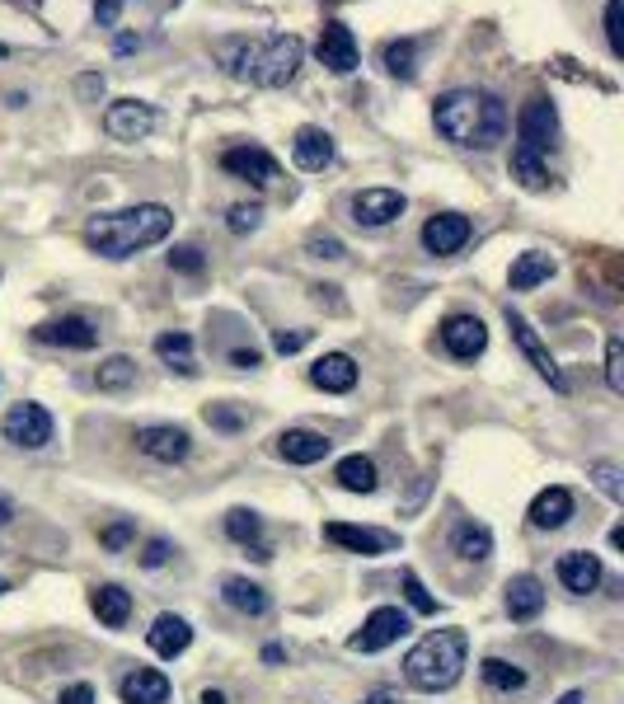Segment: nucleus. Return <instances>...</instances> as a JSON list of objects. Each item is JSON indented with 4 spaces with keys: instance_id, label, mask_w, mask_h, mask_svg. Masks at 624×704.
<instances>
[{
    "instance_id": "79ce46f5",
    "label": "nucleus",
    "mask_w": 624,
    "mask_h": 704,
    "mask_svg": "<svg viewBox=\"0 0 624 704\" xmlns=\"http://www.w3.org/2000/svg\"><path fill=\"white\" fill-rule=\"evenodd\" d=\"M620 10H624V0H606V43H610L615 57L624 52V43H620Z\"/></svg>"
},
{
    "instance_id": "7c9ffc66",
    "label": "nucleus",
    "mask_w": 624,
    "mask_h": 704,
    "mask_svg": "<svg viewBox=\"0 0 624 704\" xmlns=\"http://www.w3.org/2000/svg\"><path fill=\"white\" fill-rule=\"evenodd\" d=\"M334 479H338V489H348V493H376V460L371 456H343L334 465Z\"/></svg>"
},
{
    "instance_id": "864d4df0",
    "label": "nucleus",
    "mask_w": 624,
    "mask_h": 704,
    "mask_svg": "<svg viewBox=\"0 0 624 704\" xmlns=\"http://www.w3.org/2000/svg\"><path fill=\"white\" fill-rule=\"evenodd\" d=\"M10 521H15V503L0 493V526H10Z\"/></svg>"
},
{
    "instance_id": "4d7b16f0",
    "label": "nucleus",
    "mask_w": 624,
    "mask_h": 704,
    "mask_svg": "<svg viewBox=\"0 0 624 704\" xmlns=\"http://www.w3.org/2000/svg\"><path fill=\"white\" fill-rule=\"evenodd\" d=\"M5 592H10V582H5V578H0V597H5Z\"/></svg>"
},
{
    "instance_id": "9b49d317",
    "label": "nucleus",
    "mask_w": 624,
    "mask_h": 704,
    "mask_svg": "<svg viewBox=\"0 0 624 704\" xmlns=\"http://www.w3.org/2000/svg\"><path fill=\"white\" fill-rule=\"evenodd\" d=\"M315 57H320L334 76H352L357 71V62H362V47H357V38H352L348 24H338V19H329L320 29V43H315Z\"/></svg>"
},
{
    "instance_id": "20e7f679",
    "label": "nucleus",
    "mask_w": 624,
    "mask_h": 704,
    "mask_svg": "<svg viewBox=\"0 0 624 704\" xmlns=\"http://www.w3.org/2000/svg\"><path fill=\"white\" fill-rule=\"evenodd\" d=\"M465 658H470V639H465V629H432L427 639H418L409 648V658H404V676H409L413 690L437 695V690H451L460 681Z\"/></svg>"
},
{
    "instance_id": "f03ea898",
    "label": "nucleus",
    "mask_w": 624,
    "mask_h": 704,
    "mask_svg": "<svg viewBox=\"0 0 624 704\" xmlns=\"http://www.w3.org/2000/svg\"><path fill=\"white\" fill-rule=\"evenodd\" d=\"M169 230H174V212L165 202H137V207H122V212H104L85 226V245L104 259H132L141 249L160 245Z\"/></svg>"
},
{
    "instance_id": "603ef678",
    "label": "nucleus",
    "mask_w": 624,
    "mask_h": 704,
    "mask_svg": "<svg viewBox=\"0 0 624 704\" xmlns=\"http://www.w3.org/2000/svg\"><path fill=\"white\" fill-rule=\"evenodd\" d=\"M80 99H99V94H104V76H80Z\"/></svg>"
},
{
    "instance_id": "72a5a7b5",
    "label": "nucleus",
    "mask_w": 624,
    "mask_h": 704,
    "mask_svg": "<svg viewBox=\"0 0 624 704\" xmlns=\"http://www.w3.org/2000/svg\"><path fill=\"white\" fill-rule=\"evenodd\" d=\"M512 179H517L526 193H545V188H549V169H545V160H540V155L512 146Z\"/></svg>"
},
{
    "instance_id": "de8ad7c7",
    "label": "nucleus",
    "mask_w": 624,
    "mask_h": 704,
    "mask_svg": "<svg viewBox=\"0 0 624 704\" xmlns=\"http://www.w3.org/2000/svg\"><path fill=\"white\" fill-rule=\"evenodd\" d=\"M230 367H240V371L263 367V352L259 348H235V352H230Z\"/></svg>"
},
{
    "instance_id": "37998d69",
    "label": "nucleus",
    "mask_w": 624,
    "mask_h": 704,
    "mask_svg": "<svg viewBox=\"0 0 624 704\" xmlns=\"http://www.w3.org/2000/svg\"><path fill=\"white\" fill-rule=\"evenodd\" d=\"M310 254L315 259H348V249L338 235H310Z\"/></svg>"
},
{
    "instance_id": "13d9d810",
    "label": "nucleus",
    "mask_w": 624,
    "mask_h": 704,
    "mask_svg": "<svg viewBox=\"0 0 624 704\" xmlns=\"http://www.w3.org/2000/svg\"><path fill=\"white\" fill-rule=\"evenodd\" d=\"M0 57H10V47H5V43H0Z\"/></svg>"
},
{
    "instance_id": "2eb2a0df",
    "label": "nucleus",
    "mask_w": 624,
    "mask_h": 704,
    "mask_svg": "<svg viewBox=\"0 0 624 704\" xmlns=\"http://www.w3.org/2000/svg\"><path fill=\"white\" fill-rule=\"evenodd\" d=\"M188 446H193L188 432L174 428V423H146V428H137V451L160 460V465H179L188 456Z\"/></svg>"
},
{
    "instance_id": "49530a36",
    "label": "nucleus",
    "mask_w": 624,
    "mask_h": 704,
    "mask_svg": "<svg viewBox=\"0 0 624 704\" xmlns=\"http://www.w3.org/2000/svg\"><path fill=\"white\" fill-rule=\"evenodd\" d=\"M305 338H310L305 329H296V334H287V329H282V334H273V348L282 352V357H291V352H301V348H305Z\"/></svg>"
},
{
    "instance_id": "b1692460",
    "label": "nucleus",
    "mask_w": 624,
    "mask_h": 704,
    "mask_svg": "<svg viewBox=\"0 0 624 704\" xmlns=\"http://www.w3.org/2000/svg\"><path fill=\"white\" fill-rule=\"evenodd\" d=\"M554 573H559V582H564L568 592H596V587H601V578H606L601 559H596V554H587V550L564 554Z\"/></svg>"
},
{
    "instance_id": "c756f323",
    "label": "nucleus",
    "mask_w": 624,
    "mask_h": 704,
    "mask_svg": "<svg viewBox=\"0 0 624 704\" xmlns=\"http://www.w3.org/2000/svg\"><path fill=\"white\" fill-rule=\"evenodd\" d=\"M90 606H94V615H99L108 629H122V625H127V615H132V597L122 592L118 582H104V587H94V592H90Z\"/></svg>"
},
{
    "instance_id": "0eeeda50",
    "label": "nucleus",
    "mask_w": 624,
    "mask_h": 704,
    "mask_svg": "<svg viewBox=\"0 0 624 704\" xmlns=\"http://www.w3.org/2000/svg\"><path fill=\"white\" fill-rule=\"evenodd\" d=\"M409 634V615L399 611V606H376V611L362 620V629L348 639L352 653H381L390 643H399Z\"/></svg>"
},
{
    "instance_id": "c85d7f7f",
    "label": "nucleus",
    "mask_w": 624,
    "mask_h": 704,
    "mask_svg": "<svg viewBox=\"0 0 624 704\" xmlns=\"http://www.w3.org/2000/svg\"><path fill=\"white\" fill-rule=\"evenodd\" d=\"M221 601H226L230 611H240V615H268V592H263L259 582H249V578H226L221 582Z\"/></svg>"
},
{
    "instance_id": "a18cd8bd",
    "label": "nucleus",
    "mask_w": 624,
    "mask_h": 704,
    "mask_svg": "<svg viewBox=\"0 0 624 704\" xmlns=\"http://www.w3.org/2000/svg\"><path fill=\"white\" fill-rule=\"evenodd\" d=\"M169 559V540H146V550H141V568H160Z\"/></svg>"
},
{
    "instance_id": "4468645a",
    "label": "nucleus",
    "mask_w": 624,
    "mask_h": 704,
    "mask_svg": "<svg viewBox=\"0 0 624 704\" xmlns=\"http://www.w3.org/2000/svg\"><path fill=\"white\" fill-rule=\"evenodd\" d=\"M442 348L456 357V362H474V357H484L488 348V329L479 315H451L442 324Z\"/></svg>"
},
{
    "instance_id": "3c124183",
    "label": "nucleus",
    "mask_w": 624,
    "mask_h": 704,
    "mask_svg": "<svg viewBox=\"0 0 624 704\" xmlns=\"http://www.w3.org/2000/svg\"><path fill=\"white\" fill-rule=\"evenodd\" d=\"M61 704H94V690L80 681V686H66L61 690Z\"/></svg>"
},
{
    "instance_id": "8fccbe9b",
    "label": "nucleus",
    "mask_w": 624,
    "mask_h": 704,
    "mask_svg": "<svg viewBox=\"0 0 624 704\" xmlns=\"http://www.w3.org/2000/svg\"><path fill=\"white\" fill-rule=\"evenodd\" d=\"M94 15H99V24H104V29H113V24H118V15H122V0H94Z\"/></svg>"
},
{
    "instance_id": "c9c22d12",
    "label": "nucleus",
    "mask_w": 624,
    "mask_h": 704,
    "mask_svg": "<svg viewBox=\"0 0 624 704\" xmlns=\"http://www.w3.org/2000/svg\"><path fill=\"white\" fill-rule=\"evenodd\" d=\"M479 676H484L488 690H503V695H512V690L526 686V672H521L517 662H507V658H484V662H479Z\"/></svg>"
},
{
    "instance_id": "09e8293b",
    "label": "nucleus",
    "mask_w": 624,
    "mask_h": 704,
    "mask_svg": "<svg viewBox=\"0 0 624 704\" xmlns=\"http://www.w3.org/2000/svg\"><path fill=\"white\" fill-rule=\"evenodd\" d=\"M99 540H104L108 550H122V545L132 540V521H118V526H108V531H104Z\"/></svg>"
},
{
    "instance_id": "f3484780",
    "label": "nucleus",
    "mask_w": 624,
    "mask_h": 704,
    "mask_svg": "<svg viewBox=\"0 0 624 704\" xmlns=\"http://www.w3.org/2000/svg\"><path fill=\"white\" fill-rule=\"evenodd\" d=\"M38 343H52V348H71V352H90L99 343V329L90 320H80V315H61V320H47L33 329Z\"/></svg>"
},
{
    "instance_id": "aec40b11",
    "label": "nucleus",
    "mask_w": 624,
    "mask_h": 704,
    "mask_svg": "<svg viewBox=\"0 0 624 704\" xmlns=\"http://www.w3.org/2000/svg\"><path fill=\"white\" fill-rule=\"evenodd\" d=\"M146 643H151L155 658H179L193 643V625L183 615H155V625L146 629Z\"/></svg>"
},
{
    "instance_id": "a211bd4d",
    "label": "nucleus",
    "mask_w": 624,
    "mask_h": 704,
    "mask_svg": "<svg viewBox=\"0 0 624 704\" xmlns=\"http://www.w3.org/2000/svg\"><path fill=\"white\" fill-rule=\"evenodd\" d=\"M324 536L334 540V545H343V550H352V554H390L399 545V536H390V531L348 526V521H329V526H324Z\"/></svg>"
},
{
    "instance_id": "cd10ccee",
    "label": "nucleus",
    "mask_w": 624,
    "mask_h": 704,
    "mask_svg": "<svg viewBox=\"0 0 624 704\" xmlns=\"http://www.w3.org/2000/svg\"><path fill=\"white\" fill-rule=\"evenodd\" d=\"M155 357H160L169 371H179V376H198V352H193V338L179 334V329H169V334L155 338Z\"/></svg>"
},
{
    "instance_id": "393cba45",
    "label": "nucleus",
    "mask_w": 624,
    "mask_h": 704,
    "mask_svg": "<svg viewBox=\"0 0 624 704\" xmlns=\"http://www.w3.org/2000/svg\"><path fill=\"white\" fill-rule=\"evenodd\" d=\"M540 611H545V587H540V578L521 573V578L507 582V615H512L517 625H531Z\"/></svg>"
},
{
    "instance_id": "a19ab883",
    "label": "nucleus",
    "mask_w": 624,
    "mask_h": 704,
    "mask_svg": "<svg viewBox=\"0 0 624 704\" xmlns=\"http://www.w3.org/2000/svg\"><path fill=\"white\" fill-rule=\"evenodd\" d=\"M169 268H179V273L198 277L202 268H207V259H202V249H198V245H179L174 254H169Z\"/></svg>"
},
{
    "instance_id": "e433bc0d",
    "label": "nucleus",
    "mask_w": 624,
    "mask_h": 704,
    "mask_svg": "<svg viewBox=\"0 0 624 704\" xmlns=\"http://www.w3.org/2000/svg\"><path fill=\"white\" fill-rule=\"evenodd\" d=\"M226 226L235 230V235H254V230L263 226V207H254V202H240V207H230V212H226Z\"/></svg>"
},
{
    "instance_id": "dca6fc26",
    "label": "nucleus",
    "mask_w": 624,
    "mask_h": 704,
    "mask_svg": "<svg viewBox=\"0 0 624 704\" xmlns=\"http://www.w3.org/2000/svg\"><path fill=\"white\" fill-rule=\"evenodd\" d=\"M334 137L324 132V127H296V137H291V160H296V169H305V174H320V169L334 165Z\"/></svg>"
},
{
    "instance_id": "f8f14e48",
    "label": "nucleus",
    "mask_w": 624,
    "mask_h": 704,
    "mask_svg": "<svg viewBox=\"0 0 624 704\" xmlns=\"http://www.w3.org/2000/svg\"><path fill=\"white\" fill-rule=\"evenodd\" d=\"M404 207H409V202H404L399 188H362V193L352 198V221L366 230H381V226H390V221H399Z\"/></svg>"
},
{
    "instance_id": "4be33fe9",
    "label": "nucleus",
    "mask_w": 624,
    "mask_h": 704,
    "mask_svg": "<svg viewBox=\"0 0 624 704\" xmlns=\"http://www.w3.org/2000/svg\"><path fill=\"white\" fill-rule=\"evenodd\" d=\"M122 704H169V676L155 667H137V672L122 676L118 686Z\"/></svg>"
},
{
    "instance_id": "6ab92c4d",
    "label": "nucleus",
    "mask_w": 624,
    "mask_h": 704,
    "mask_svg": "<svg viewBox=\"0 0 624 704\" xmlns=\"http://www.w3.org/2000/svg\"><path fill=\"white\" fill-rule=\"evenodd\" d=\"M310 385L324 390V395H348L352 385H357V362H352L348 352H324L320 362L310 367Z\"/></svg>"
},
{
    "instance_id": "a878e982",
    "label": "nucleus",
    "mask_w": 624,
    "mask_h": 704,
    "mask_svg": "<svg viewBox=\"0 0 624 704\" xmlns=\"http://www.w3.org/2000/svg\"><path fill=\"white\" fill-rule=\"evenodd\" d=\"M226 536L235 540V545H249L254 559H273V550L263 545V517H259V512H249V507L226 512Z\"/></svg>"
},
{
    "instance_id": "39448f33",
    "label": "nucleus",
    "mask_w": 624,
    "mask_h": 704,
    "mask_svg": "<svg viewBox=\"0 0 624 704\" xmlns=\"http://www.w3.org/2000/svg\"><path fill=\"white\" fill-rule=\"evenodd\" d=\"M564 137V127H559V108L549 104V99H526L517 113V146L521 151H531L545 160L554 146Z\"/></svg>"
},
{
    "instance_id": "f257e3e1",
    "label": "nucleus",
    "mask_w": 624,
    "mask_h": 704,
    "mask_svg": "<svg viewBox=\"0 0 624 704\" xmlns=\"http://www.w3.org/2000/svg\"><path fill=\"white\" fill-rule=\"evenodd\" d=\"M432 123L451 146H465V151H488L507 137V123L512 113L493 90H446L437 104H432Z\"/></svg>"
},
{
    "instance_id": "ddd939ff",
    "label": "nucleus",
    "mask_w": 624,
    "mask_h": 704,
    "mask_svg": "<svg viewBox=\"0 0 624 704\" xmlns=\"http://www.w3.org/2000/svg\"><path fill=\"white\" fill-rule=\"evenodd\" d=\"M221 169L254 188H268L277 179V160L263 146H230V151H221Z\"/></svg>"
},
{
    "instance_id": "58836bf2",
    "label": "nucleus",
    "mask_w": 624,
    "mask_h": 704,
    "mask_svg": "<svg viewBox=\"0 0 624 704\" xmlns=\"http://www.w3.org/2000/svg\"><path fill=\"white\" fill-rule=\"evenodd\" d=\"M592 484H596V489H601V493H606L610 503H620V498H624L620 470H615V465H610V460H596V465H592Z\"/></svg>"
},
{
    "instance_id": "473e14b6",
    "label": "nucleus",
    "mask_w": 624,
    "mask_h": 704,
    "mask_svg": "<svg viewBox=\"0 0 624 704\" xmlns=\"http://www.w3.org/2000/svg\"><path fill=\"white\" fill-rule=\"evenodd\" d=\"M456 554L465 559V564H484L488 554H493V531L479 526V521H465V526L456 531Z\"/></svg>"
},
{
    "instance_id": "2f4dec72",
    "label": "nucleus",
    "mask_w": 624,
    "mask_h": 704,
    "mask_svg": "<svg viewBox=\"0 0 624 704\" xmlns=\"http://www.w3.org/2000/svg\"><path fill=\"white\" fill-rule=\"evenodd\" d=\"M94 385L108 390V395L132 390V385H137V362H132V357H108V362H99V371H94Z\"/></svg>"
},
{
    "instance_id": "f704fd0d",
    "label": "nucleus",
    "mask_w": 624,
    "mask_h": 704,
    "mask_svg": "<svg viewBox=\"0 0 624 704\" xmlns=\"http://www.w3.org/2000/svg\"><path fill=\"white\" fill-rule=\"evenodd\" d=\"M381 62L395 80H413L418 76V38H395V43H385Z\"/></svg>"
},
{
    "instance_id": "9d476101",
    "label": "nucleus",
    "mask_w": 624,
    "mask_h": 704,
    "mask_svg": "<svg viewBox=\"0 0 624 704\" xmlns=\"http://www.w3.org/2000/svg\"><path fill=\"white\" fill-rule=\"evenodd\" d=\"M470 216H460V212H437V216H427V226H423V249L427 254H437V259H451V254H460V249L470 245Z\"/></svg>"
},
{
    "instance_id": "5fc2aeb1",
    "label": "nucleus",
    "mask_w": 624,
    "mask_h": 704,
    "mask_svg": "<svg viewBox=\"0 0 624 704\" xmlns=\"http://www.w3.org/2000/svg\"><path fill=\"white\" fill-rule=\"evenodd\" d=\"M202 704H226V690H202Z\"/></svg>"
},
{
    "instance_id": "bb28decb",
    "label": "nucleus",
    "mask_w": 624,
    "mask_h": 704,
    "mask_svg": "<svg viewBox=\"0 0 624 704\" xmlns=\"http://www.w3.org/2000/svg\"><path fill=\"white\" fill-rule=\"evenodd\" d=\"M554 254H545V249H526V254H517V263H512V273H507V282H512V291H531L540 287V282H549L554 277Z\"/></svg>"
},
{
    "instance_id": "6e6d98bb",
    "label": "nucleus",
    "mask_w": 624,
    "mask_h": 704,
    "mask_svg": "<svg viewBox=\"0 0 624 704\" xmlns=\"http://www.w3.org/2000/svg\"><path fill=\"white\" fill-rule=\"evenodd\" d=\"M559 704H582V690H568V695H564Z\"/></svg>"
},
{
    "instance_id": "5701e85b",
    "label": "nucleus",
    "mask_w": 624,
    "mask_h": 704,
    "mask_svg": "<svg viewBox=\"0 0 624 704\" xmlns=\"http://www.w3.org/2000/svg\"><path fill=\"white\" fill-rule=\"evenodd\" d=\"M526 517H531L535 531H559V526L573 517V493H568L564 484H554V489H540Z\"/></svg>"
},
{
    "instance_id": "412c9836",
    "label": "nucleus",
    "mask_w": 624,
    "mask_h": 704,
    "mask_svg": "<svg viewBox=\"0 0 624 704\" xmlns=\"http://www.w3.org/2000/svg\"><path fill=\"white\" fill-rule=\"evenodd\" d=\"M329 437L324 432H310V428H291L277 437V456L287 460V465H315V460L329 456Z\"/></svg>"
},
{
    "instance_id": "c03bdc74",
    "label": "nucleus",
    "mask_w": 624,
    "mask_h": 704,
    "mask_svg": "<svg viewBox=\"0 0 624 704\" xmlns=\"http://www.w3.org/2000/svg\"><path fill=\"white\" fill-rule=\"evenodd\" d=\"M207 423L221 428V432H240L244 428V418L235 414V409H226V404H212V409H207Z\"/></svg>"
},
{
    "instance_id": "7ed1b4c3",
    "label": "nucleus",
    "mask_w": 624,
    "mask_h": 704,
    "mask_svg": "<svg viewBox=\"0 0 624 704\" xmlns=\"http://www.w3.org/2000/svg\"><path fill=\"white\" fill-rule=\"evenodd\" d=\"M221 62L235 80L259 85V90H282L296 80L305 62V43L296 33H273V38H240V43H221Z\"/></svg>"
},
{
    "instance_id": "423d86ee",
    "label": "nucleus",
    "mask_w": 624,
    "mask_h": 704,
    "mask_svg": "<svg viewBox=\"0 0 624 704\" xmlns=\"http://www.w3.org/2000/svg\"><path fill=\"white\" fill-rule=\"evenodd\" d=\"M0 432H5V442L19 446V451H38V446L52 442V414H47L43 404H10L5 418H0Z\"/></svg>"
},
{
    "instance_id": "ea45409f",
    "label": "nucleus",
    "mask_w": 624,
    "mask_h": 704,
    "mask_svg": "<svg viewBox=\"0 0 624 704\" xmlns=\"http://www.w3.org/2000/svg\"><path fill=\"white\" fill-rule=\"evenodd\" d=\"M404 592H409V606H413V611H418V615H432V611H437V601H432V592H427L423 582H418V573H413V568H409V573H404Z\"/></svg>"
},
{
    "instance_id": "6e6552de",
    "label": "nucleus",
    "mask_w": 624,
    "mask_h": 704,
    "mask_svg": "<svg viewBox=\"0 0 624 704\" xmlns=\"http://www.w3.org/2000/svg\"><path fill=\"white\" fill-rule=\"evenodd\" d=\"M507 329H512V338H517V348L526 352V362H531V367L540 371V376H545V381L554 385L559 395H568V376H564V371H559V362H554V352L545 348V338H540V334H535V329H531V320H526L521 310H512V306H507Z\"/></svg>"
},
{
    "instance_id": "1a4fd4ad",
    "label": "nucleus",
    "mask_w": 624,
    "mask_h": 704,
    "mask_svg": "<svg viewBox=\"0 0 624 704\" xmlns=\"http://www.w3.org/2000/svg\"><path fill=\"white\" fill-rule=\"evenodd\" d=\"M155 123H160V113L146 99H118V104L104 108V132L113 141H146Z\"/></svg>"
},
{
    "instance_id": "4c0bfd02",
    "label": "nucleus",
    "mask_w": 624,
    "mask_h": 704,
    "mask_svg": "<svg viewBox=\"0 0 624 704\" xmlns=\"http://www.w3.org/2000/svg\"><path fill=\"white\" fill-rule=\"evenodd\" d=\"M606 385L615 395H624V343L615 334L606 338Z\"/></svg>"
}]
</instances>
